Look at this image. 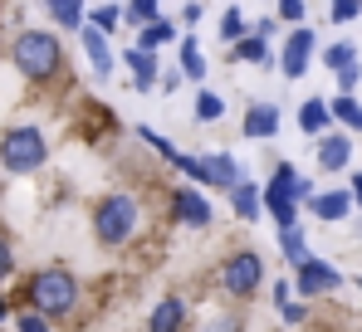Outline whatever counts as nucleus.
Here are the masks:
<instances>
[{
	"label": "nucleus",
	"mask_w": 362,
	"mask_h": 332,
	"mask_svg": "<svg viewBox=\"0 0 362 332\" xmlns=\"http://www.w3.org/2000/svg\"><path fill=\"white\" fill-rule=\"evenodd\" d=\"M279 244H284V254L294 259V264H303V230L294 225V230H279Z\"/></svg>",
	"instance_id": "28"
},
{
	"label": "nucleus",
	"mask_w": 362,
	"mask_h": 332,
	"mask_svg": "<svg viewBox=\"0 0 362 332\" xmlns=\"http://www.w3.org/2000/svg\"><path fill=\"white\" fill-rule=\"evenodd\" d=\"M49 15H54V25H64V30H83V5H74V0L49 5Z\"/></svg>",
	"instance_id": "22"
},
{
	"label": "nucleus",
	"mask_w": 362,
	"mask_h": 332,
	"mask_svg": "<svg viewBox=\"0 0 362 332\" xmlns=\"http://www.w3.org/2000/svg\"><path fill=\"white\" fill-rule=\"evenodd\" d=\"M78 40H83V54H88V64H93V73H98V78H108V73H113V54H108L103 30L83 25V30H78Z\"/></svg>",
	"instance_id": "10"
},
{
	"label": "nucleus",
	"mask_w": 362,
	"mask_h": 332,
	"mask_svg": "<svg viewBox=\"0 0 362 332\" xmlns=\"http://www.w3.org/2000/svg\"><path fill=\"white\" fill-rule=\"evenodd\" d=\"M279 313H284V323H303L308 318V303H284Z\"/></svg>",
	"instance_id": "34"
},
{
	"label": "nucleus",
	"mask_w": 362,
	"mask_h": 332,
	"mask_svg": "<svg viewBox=\"0 0 362 332\" xmlns=\"http://www.w3.org/2000/svg\"><path fill=\"white\" fill-rule=\"evenodd\" d=\"M10 269H15V254H10V239L0 235V283L10 278Z\"/></svg>",
	"instance_id": "32"
},
{
	"label": "nucleus",
	"mask_w": 362,
	"mask_h": 332,
	"mask_svg": "<svg viewBox=\"0 0 362 332\" xmlns=\"http://www.w3.org/2000/svg\"><path fill=\"white\" fill-rule=\"evenodd\" d=\"M230 201H235V215H240V220H259V211H264V191L250 186V181H240V186L230 191Z\"/></svg>",
	"instance_id": "15"
},
{
	"label": "nucleus",
	"mask_w": 362,
	"mask_h": 332,
	"mask_svg": "<svg viewBox=\"0 0 362 332\" xmlns=\"http://www.w3.org/2000/svg\"><path fill=\"white\" fill-rule=\"evenodd\" d=\"M172 166H177L181 176L201 181V186H221V191H235V186L245 181L226 152H211V157H186V152H177V157H172Z\"/></svg>",
	"instance_id": "5"
},
{
	"label": "nucleus",
	"mask_w": 362,
	"mask_h": 332,
	"mask_svg": "<svg viewBox=\"0 0 362 332\" xmlns=\"http://www.w3.org/2000/svg\"><path fill=\"white\" fill-rule=\"evenodd\" d=\"M279 15H284V20H303V5H299V0H284Z\"/></svg>",
	"instance_id": "36"
},
{
	"label": "nucleus",
	"mask_w": 362,
	"mask_h": 332,
	"mask_svg": "<svg viewBox=\"0 0 362 332\" xmlns=\"http://www.w3.org/2000/svg\"><path fill=\"white\" fill-rule=\"evenodd\" d=\"M308 211H313L318 220H343V215L353 211V191H328V196H313V201H308Z\"/></svg>",
	"instance_id": "13"
},
{
	"label": "nucleus",
	"mask_w": 362,
	"mask_h": 332,
	"mask_svg": "<svg viewBox=\"0 0 362 332\" xmlns=\"http://www.w3.org/2000/svg\"><path fill=\"white\" fill-rule=\"evenodd\" d=\"M20 332H54V328H49V318H40V313H25V318H20Z\"/></svg>",
	"instance_id": "31"
},
{
	"label": "nucleus",
	"mask_w": 362,
	"mask_h": 332,
	"mask_svg": "<svg viewBox=\"0 0 362 332\" xmlns=\"http://www.w3.org/2000/svg\"><path fill=\"white\" fill-rule=\"evenodd\" d=\"M186 328V303L181 298H162L147 318V332H181Z\"/></svg>",
	"instance_id": "12"
},
{
	"label": "nucleus",
	"mask_w": 362,
	"mask_h": 332,
	"mask_svg": "<svg viewBox=\"0 0 362 332\" xmlns=\"http://www.w3.org/2000/svg\"><path fill=\"white\" fill-rule=\"evenodd\" d=\"M88 20H93V30H113V25L122 20V5H93Z\"/></svg>",
	"instance_id": "27"
},
{
	"label": "nucleus",
	"mask_w": 362,
	"mask_h": 332,
	"mask_svg": "<svg viewBox=\"0 0 362 332\" xmlns=\"http://www.w3.org/2000/svg\"><path fill=\"white\" fill-rule=\"evenodd\" d=\"M226 288L235 293V298H250L255 288H259V278H264V264H259V254L255 249H240V254H230L226 259Z\"/></svg>",
	"instance_id": "6"
},
{
	"label": "nucleus",
	"mask_w": 362,
	"mask_h": 332,
	"mask_svg": "<svg viewBox=\"0 0 362 332\" xmlns=\"http://www.w3.org/2000/svg\"><path fill=\"white\" fill-rule=\"evenodd\" d=\"M348 152H353L348 137H323V142H318V166H323V171H343V166H348Z\"/></svg>",
	"instance_id": "16"
},
{
	"label": "nucleus",
	"mask_w": 362,
	"mask_h": 332,
	"mask_svg": "<svg viewBox=\"0 0 362 332\" xmlns=\"http://www.w3.org/2000/svg\"><path fill=\"white\" fill-rule=\"evenodd\" d=\"M333 117H338L343 127L362 132V108H358V98H338V103H333Z\"/></svg>",
	"instance_id": "24"
},
{
	"label": "nucleus",
	"mask_w": 362,
	"mask_h": 332,
	"mask_svg": "<svg viewBox=\"0 0 362 332\" xmlns=\"http://www.w3.org/2000/svg\"><path fill=\"white\" fill-rule=\"evenodd\" d=\"M221 40H226L230 49H235L240 40H250V30H245V15H240V10H226V20H221Z\"/></svg>",
	"instance_id": "23"
},
{
	"label": "nucleus",
	"mask_w": 362,
	"mask_h": 332,
	"mask_svg": "<svg viewBox=\"0 0 362 332\" xmlns=\"http://www.w3.org/2000/svg\"><path fill=\"white\" fill-rule=\"evenodd\" d=\"M5 313H10V303H5V298H0V323H5Z\"/></svg>",
	"instance_id": "38"
},
{
	"label": "nucleus",
	"mask_w": 362,
	"mask_h": 332,
	"mask_svg": "<svg viewBox=\"0 0 362 332\" xmlns=\"http://www.w3.org/2000/svg\"><path fill=\"white\" fill-rule=\"evenodd\" d=\"M221 112H226V103L216 93H196V122H216Z\"/></svg>",
	"instance_id": "26"
},
{
	"label": "nucleus",
	"mask_w": 362,
	"mask_h": 332,
	"mask_svg": "<svg viewBox=\"0 0 362 332\" xmlns=\"http://www.w3.org/2000/svg\"><path fill=\"white\" fill-rule=\"evenodd\" d=\"M308 191H313V186H308V181H303L289 162L274 166V176H269V186H264V196H269V201H294V206H299Z\"/></svg>",
	"instance_id": "8"
},
{
	"label": "nucleus",
	"mask_w": 362,
	"mask_h": 332,
	"mask_svg": "<svg viewBox=\"0 0 362 332\" xmlns=\"http://www.w3.org/2000/svg\"><path fill=\"white\" fill-rule=\"evenodd\" d=\"M353 201H358V206H362V171H358V176H353Z\"/></svg>",
	"instance_id": "37"
},
{
	"label": "nucleus",
	"mask_w": 362,
	"mask_h": 332,
	"mask_svg": "<svg viewBox=\"0 0 362 332\" xmlns=\"http://www.w3.org/2000/svg\"><path fill=\"white\" fill-rule=\"evenodd\" d=\"M181 69H186V78H196V83H201V73H206V59H201V45H196L191 35L181 40Z\"/></svg>",
	"instance_id": "20"
},
{
	"label": "nucleus",
	"mask_w": 362,
	"mask_h": 332,
	"mask_svg": "<svg viewBox=\"0 0 362 332\" xmlns=\"http://www.w3.org/2000/svg\"><path fill=\"white\" fill-rule=\"evenodd\" d=\"M358 78H362V64H353V69H343V73H338V88H343V98H353Z\"/></svg>",
	"instance_id": "30"
},
{
	"label": "nucleus",
	"mask_w": 362,
	"mask_h": 332,
	"mask_svg": "<svg viewBox=\"0 0 362 332\" xmlns=\"http://www.w3.org/2000/svg\"><path fill=\"white\" fill-rule=\"evenodd\" d=\"M172 40H177V25H172V20L162 15L157 25H147V30L137 35V49H142V54H152V49H162V45H172Z\"/></svg>",
	"instance_id": "17"
},
{
	"label": "nucleus",
	"mask_w": 362,
	"mask_h": 332,
	"mask_svg": "<svg viewBox=\"0 0 362 332\" xmlns=\"http://www.w3.org/2000/svg\"><path fill=\"white\" fill-rule=\"evenodd\" d=\"M122 20H132V25L147 30V25L162 20V5H157V0H132V5H122Z\"/></svg>",
	"instance_id": "19"
},
{
	"label": "nucleus",
	"mask_w": 362,
	"mask_h": 332,
	"mask_svg": "<svg viewBox=\"0 0 362 332\" xmlns=\"http://www.w3.org/2000/svg\"><path fill=\"white\" fill-rule=\"evenodd\" d=\"M323 64H328L333 73H343V69H353V64H358V49H353V45H333V49L323 54Z\"/></svg>",
	"instance_id": "25"
},
{
	"label": "nucleus",
	"mask_w": 362,
	"mask_h": 332,
	"mask_svg": "<svg viewBox=\"0 0 362 332\" xmlns=\"http://www.w3.org/2000/svg\"><path fill=\"white\" fill-rule=\"evenodd\" d=\"M362 5L358 0H343V5H333V20H353V15H358Z\"/></svg>",
	"instance_id": "35"
},
{
	"label": "nucleus",
	"mask_w": 362,
	"mask_h": 332,
	"mask_svg": "<svg viewBox=\"0 0 362 332\" xmlns=\"http://www.w3.org/2000/svg\"><path fill=\"white\" fill-rule=\"evenodd\" d=\"M230 54H235V59H250V64H255V59H264V40H259V35H250V40H240Z\"/></svg>",
	"instance_id": "29"
},
{
	"label": "nucleus",
	"mask_w": 362,
	"mask_h": 332,
	"mask_svg": "<svg viewBox=\"0 0 362 332\" xmlns=\"http://www.w3.org/2000/svg\"><path fill=\"white\" fill-rule=\"evenodd\" d=\"M308 59H313V30H294V35L284 40V54H279L284 78H303V73H308Z\"/></svg>",
	"instance_id": "7"
},
{
	"label": "nucleus",
	"mask_w": 362,
	"mask_h": 332,
	"mask_svg": "<svg viewBox=\"0 0 362 332\" xmlns=\"http://www.w3.org/2000/svg\"><path fill=\"white\" fill-rule=\"evenodd\" d=\"M127 64L137 69V88H152L157 83V59L142 54V49H127Z\"/></svg>",
	"instance_id": "21"
},
{
	"label": "nucleus",
	"mask_w": 362,
	"mask_h": 332,
	"mask_svg": "<svg viewBox=\"0 0 362 332\" xmlns=\"http://www.w3.org/2000/svg\"><path fill=\"white\" fill-rule=\"evenodd\" d=\"M274 132H279V108H274V103H255V108L245 112V137L264 142V137H274Z\"/></svg>",
	"instance_id": "11"
},
{
	"label": "nucleus",
	"mask_w": 362,
	"mask_h": 332,
	"mask_svg": "<svg viewBox=\"0 0 362 332\" xmlns=\"http://www.w3.org/2000/svg\"><path fill=\"white\" fill-rule=\"evenodd\" d=\"M201 332H245V323L240 318H216V323H206Z\"/></svg>",
	"instance_id": "33"
},
{
	"label": "nucleus",
	"mask_w": 362,
	"mask_h": 332,
	"mask_svg": "<svg viewBox=\"0 0 362 332\" xmlns=\"http://www.w3.org/2000/svg\"><path fill=\"white\" fill-rule=\"evenodd\" d=\"M45 162H49V142H45L40 127H10L0 137V166L10 176H30V171H40Z\"/></svg>",
	"instance_id": "3"
},
{
	"label": "nucleus",
	"mask_w": 362,
	"mask_h": 332,
	"mask_svg": "<svg viewBox=\"0 0 362 332\" xmlns=\"http://www.w3.org/2000/svg\"><path fill=\"white\" fill-rule=\"evenodd\" d=\"M132 230H137V201H132L127 191L103 196V201L93 206V235H98L103 244H127Z\"/></svg>",
	"instance_id": "4"
},
{
	"label": "nucleus",
	"mask_w": 362,
	"mask_h": 332,
	"mask_svg": "<svg viewBox=\"0 0 362 332\" xmlns=\"http://www.w3.org/2000/svg\"><path fill=\"white\" fill-rule=\"evenodd\" d=\"M328 117H333V108H328L323 98H308V103L299 108V127H303V132H323Z\"/></svg>",
	"instance_id": "18"
},
{
	"label": "nucleus",
	"mask_w": 362,
	"mask_h": 332,
	"mask_svg": "<svg viewBox=\"0 0 362 332\" xmlns=\"http://www.w3.org/2000/svg\"><path fill=\"white\" fill-rule=\"evenodd\" d=\"M10 59H15V69H20L30 83H49V78L59 73V64H64V49H59V40H54L49 30H20Z\"/></svg>",
	"instance_id": "1"
},
{
	"label": "nucleus",
	"mask_w": 362,
	"mask_h": 332,
	"mask_svg": "<svg viewBox=\"0 0 362 332\" xmlns=\"http://www.w3.org/2000/svg\"><path fill=\"white\" fill-rule=\"evenodd\" d=\"M30 303H35L40 318H64V313H74V303H78V278L69 274V269H59V264L40 269V274L30 278Z\"/></svg>",
	"instance_id": "2"
},
{
	"label": "nucleus",
	"mask_w": 362,
	"mask_h": 332,
	"mask_svg": "<svg viewBox=\"0 0 362 332\" xmlns=\"http://www.w3.org/2000/svg\"><path fill=\"white\" fill-rule=\"evenodd\" d=\"M177 215L186 225H196V230H206L211 225V206H206L201 191H177Z\"/></svg>",
	"instance_id": "14"
},
{
	"label": "nucleus",
	"mask_w": 362,
	"mask_h": 332,
	"mask_svg": "<svg viewBox=\"0 0 362 332\" xmlns=\"http://www.w3.org/2000/svg\"><path fill=\"white\" fill-rule=\"evenodd\" d=\"M343 283V274L333 269V264H323V259H303L299 264V288L303 298H313V293H333Z\"/></svg>",
	"instance_id": "9"
}]
</instances>
